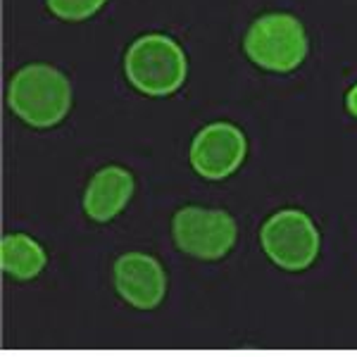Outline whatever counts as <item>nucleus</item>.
Wrapping results in <instances>:
<instances>
[{
	"label": "nucleus",
	"mask_w": 357,
	"mask_h": 357,
	"mask_svg": "<svg viewBox=\"0 0 357 357\" xmlns=\"http://www.w3.org/2000/svg\"><path fill=\"white\" fill-rule=\"evenodd\" d=\"M105 5V0H48V8L67 22L89 20Z\"/></svg>",
	"instance_id": "10"
},
{
	"label": "nucleus",
	"mask_w": 357,
	"mask_h": 357,
	"mask_svg": "<svg viewBox=\"0 0 357 357\" xmlns=\"http://www.w3.org/2000/svg\"><path fill=\"white\" fill-rule=\"evenodd\" d=\"M8 105L26 124L45 129L67 117L72 107V84L60 69L29 65L10 82Z\"/></svg>",
	"instance_id": "1"
},
{
	"label": "nucleus",
	"mask_w": 357,
	"mask_h": 357,
	"mask_svg": "<svg viewBox=\"0 0 357 357\" xmlns=\"http://www.w3.org/2000/svg\"><path fill=\"white\" fill-rule=\"evenodd\" d=\"M345 105H348V110L357 117V86H353V89H350L348 98H345Z\"/></svg>",
	"instance_id": "11"
},
{
	"label": "nucleus",
	"mask_w": 357,
	"mask_h": 357,
	"mask_svg": "<svg viewBox=\"0 0 357 357\" xmlns=\"http://www.w3.org/2000/svg\"><path fill=\"white\" fill-rule=\"evenodd\" d=\"M0 262H3V272L26 281L41 274L45 267V252L26 234H8L0 245Z\"/></svg>",
	"instance_id": "9"
},
{
	"label": "nucleus",
	"mask_w": 357,
	"mask_h": 357,
	"mask_svg": "<svg viewBox=\"0 0 357 357\" xmlns=\"http://www.w3.org/2000/svg\"><path fill=\"white\" fill-rule=\"evenodd\" d=\"M262 248L281 269L303 272L319 255V231L305 212L281 210L262 227Z\"/></svg>",
	"instance_id": "4"
},
{
	"label": "nucleus",
	"mask_w": 357,
	"mask_h": 357,
	"mask_svg": "<svg viewBox=\"0 0 357 357\" xmlns=\"http://www.w3.org/2000/svg\"><path fill=\"white\" fill-rule=\"evenodd\" d=\"M245 53L255 65L272 72H291L307 55V36L293 15H264L245 36Z\"/></svg>",
	"instance_id": "3"
},
{
	"label": "nucleus",
	"mask_w": 357,
	"mask_h": 357,
	"mask_svg": "<svg viewBox=\"0 0 357 357\" xmlns=\"http://www.w3.org/2000/svg\"><path fill=\"white\" fill-rule=\"evenodd\" d=\"M176 245L183 252L200 260H220L236 243V222L224 210H205V207H186L174 215Z\"/></svg>",
	"instance_id": "5"
},
{
	"label": "nucleus",
	"mask_w": 357,
	"mask_h": 357,
	"mask_svg": "<svg viewBox=\"0 0 357 357\" xmlns=\"http://www.w3.org/2000/svg\"><path fill=\"white\" fill-rule=\"evenodd\" d=\"M245 153L243 131L229 122H215L193 138L191 165L205 178H224L243 165Z\"/></svg>",
	"instance_id": "6"
},
{
	"label": "nucleus",
	"mask_w": 357,
	"mask_h": 357,
	"mask_svg": "<svg viewBox=\"0 0 357 357\" xmlns=\"http://www.w3.org/2000/svg\"><path fill=\"white\" fill-rule=\"evenodd\" d=\"M114 286L129 305L153 310L167 293V276L155 257L146 252H126L114 264Z\"/></svg>",
	"instance_id": "7"
},
{
	"label": "nucleus",
	"mask_w": 357,
	"mask_h": 357,
	"mask_svg": "<svg viewBox=\"0 0 357 357\" xmlns=\"http://www.w3.org/2000/svg\"><path fill=\"white\" fill-rule=\"evenodd\" d=\"M134 195V176L122 167H105L91 178L84 195V210L91 220L110 222Z\"/></svg>",
	"instance_id": "8"
},
{
	"label": "nucleus",
	"mask_w": 357,
	"mask_h": 357,
	"mask_svg": "<svg viewBox=\"0 0 357 357\" xmlns=\"http://www.w3.org/2000/svg\"><path fill=\"white\" fill-rule=\"evenodd\" d=\"M129 82L146 96H169L183 84L188 62L181 45L165 33H148L131 43L124 57Z\"/></svg>",
	"instance_id": "2"
}]
</instances>
